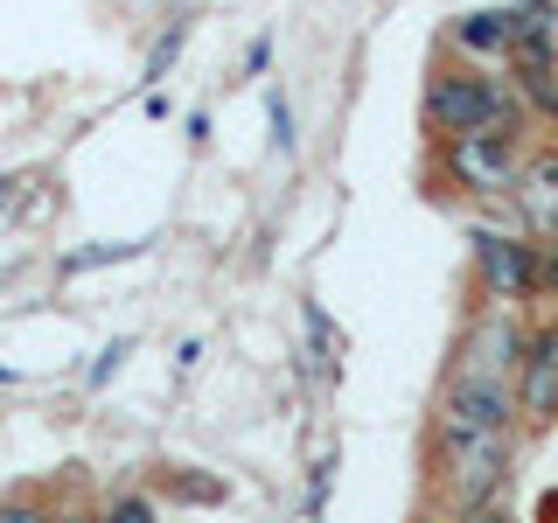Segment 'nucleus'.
Listing matches in <instances>:
<instances>
[{
  "label": "nucleus",
  "instance_id": "obj_1",
  "mask_svg": "<svg viewBox=\"0 0 558 523\" xmlns=\"http://www.w3.org/2000/svg\"><path fill=\"white\" fill-rule=\"evenodd\" d=\"M426 126L440 139L461 133H517L523 126V98L510 77H468V70H447V77L426 84Z\"/></svg>",
  "mask_w": 558,
  "mask_h": 523
},
{
  "label": "nucleus",
  "instance_id": "obj_2",
  "mask_svg": "<svg viewBox=\"0 0 558 523\" xmlns=\"http://www.w3.org/2000/svg\"><path fill=\"white\" fill-rule=\"evenodd\" d=\"M517 433H475V440H433V488L447 496V510H475V502L502 496L510 482Z\"/></svg>",
  "mask_w": 558,
  "mask_h": 523
},
{
  "label": "nucleus",
  "instance_id": "obj_3",
  "mask_svg": "<svg viewBox=\"0 0 558 523\" xmlns=\"http://www.w3.org/2000/svg\"><path fill=\"white\" fill-rule=\"evenodd\" d=\"M523 336H531V328L510 314V301H488L475 321L461 328V342H453V377L510 384L517 377V356H523Z\"/></svg>",
  "mask_w": 558,
  "mask_h": 523
},
{
  "label": "nucleus",
  "instance_id": "obj_4",
  "mask_svg": "<svg viewBox=\"0 0 558 523\" xmlns=\"http://www.w3.org/2000/svg\"><path fill=\"white\" fill-rule=\"evenodd\" d=\"M475 433H517V391L510 384L447 377L440 405H433V440H475Z\"/></svg>",
  "mask_w": 558,
  "mask_h": 523
},
{
  "label": "nucleus",
  "instance_id": "obj_5",
  "mask_svg": "<svg viewBox=\"0 0 558 523\" xmlns=\"http://www.w3.org/2000/svg\"><path fill=\"white\" fill-rule=\"evenodd\" d=\"M523 154H517V133H461L447 139V174L453 188H468V196H502V188L517 182Z\"/></svg>",
  "mask_w": 558,
  "mask_h": 523
},
{
  "label": "nucleus",
  "instance_id": "obj_6",
  "mask_svg": "<svg viewBox=\"0 0 558 523\" xmlns=\"http://www.w3.org/2000/svg\"><path fill=\"white\" fill-rule=\"evenodd\" d=\"M510 391H517V418H523V426H551V418H558V321H545V328L523 336Z\"/></svg>",
  "mask_w": 558,
  "mask_h": 523
},
{
  "label": "nucleus",
  "instance_id": "obj_7",
  "mask_svg": "<svg viewBox=\"0 0 558 523\" xmlns=\"http://www.w3.org/2000/svg\"><path fill=\"white\" fill-rule=\"evenodd\" d=\"M475 279L488 301H531V244L510 231H475Z\"/></svg>",
  "mask_w": 558,
  "mask_h": 523
},
{
  "label": "nucleus",
  "instance_id": "obj_8",
  "mask_svg": "<svg viewBox=\"0 0 558 523\" xmlns=\"http://www.w3.org/2000/svg\"><path fill=\"white\" fill-rule=\"evenodd\" d=\"M510 196H517V209H523V223H531L545 244H558V147L531 154V161L517 168Z\"/></svg>",
  "mask_w": 558,
  "mask_h": 523
},
{
  "label": "nucleus",
  "instance_id": "obj_9",
  "mask_svg": "<svg viewBox=\"0 0 558 523\" xmlns=\"http://www.w3.org/2000/svg\"><path fill=\"white\" fill-rule=\"evenodd\" d=\"M517 35H523L517 8H475V14H461V22L447 28V42L468 49V57H510Z\"/></svg>",
  "mask_w": 558,
  "mask_h": 523
},
{
  "label": "nucleus",
  "instance_id": "obj_10",
  "mask_svg": "<svg viewBox=\"0 0 558 523\" xmlns=\"http://www.w3.org/2000/svg\"><path fill=\"white\" fill-rule=\"evenodd\" d=\"M98 523H161V510H154V496L126 488V496H112V502L98 510Z\"/></svg>",
  "mask_w": 558,
  "mask_h": 523
},
{
  "label": "nucleus",
  "instance_id": "obj_11",
  "mask_svg": "<svg viewBox=\"0 0 558 523\" xmlns=\"http://www.w3.org/2000/svg\"><path fill=\"white\" fill-rule=\"evenodd\" d=\"M140 244H92V252H70L63 272H92V266H112V258H133Z\"/></svg>",
  "mask_w": 558,
  "mask_h": 523
},
{
  "label": "nucleus",
  "instance_id": "obj_12",
  "mask_svg": "<svg viewBox=\"0 0 558 523\" xmlns=\"http://www.w3.org/2000/svg\"><path fill=\"white\" fill-rule=\"evenodd\" d=\"M531 293H558V244H531Z\"/></svg>",
  "mask_w": 558,
  "mask_h": 523
},
{
  "label": "nucleus",
  "instance_id": "obj_13",
  "mask_svg": "<svg viewBox=\"0 0 558 523\" xmlns=\"http://www.w3.org/2000/svg\"><path fill=\"white\" fill-rule=\"evenodd\" d=\"M0 523H63V516L35 496H14V502H0Z\"/></svg>",
  "mask_w": 558,
  "mask_h": 523
},
{
  "label": "nucleus",
  "instance_id": "obj_14",
  "mask_svg": "<svg viewBox=\"0 0 558 523\" xmlns=\"http://www.w3.org/2000/svg\"><path fill=\"white\" fill-rule=\"evenodd\" d=\"M174 49H182V22H174L161 42H154V57H147V77H168V63H174Z\"/></svg>",
  "mask_w": 558,
  "mask_h": 523
},
{
  "label": "nucleus",
  "instance_id": "obj_15",
  "mask_svg": "<svg viewBox=\"0 0 558 523\" xmlns=\"http://www.w3.org/2000/svg\"><path fill=\"white\" fill-rule=\"evenodd\" d=\"M453 523H510V502H502V496H488V502H475V510H461Z\"/></svg>",
  "mask_w": 558,
  "mask_h": 523
},
{
  "label": "nucleus",
  "instance_id": "obj_16",
  "mask_svg": "<svg viewBox=\"0 0 558 523\" xmlns=\"http://www.w3.org/2000/svg\"><path fill=\"white\" fill-rule=\"evenodd\" d=\"M272 147L279 154L293 147V112H287V98H279V92H272Z\"/></svg>",
  "mask_w": 558,
  "mask_h": 523
},
{
  "label": "nucleus",
  "instance_id": "obj_17",
  "mask_svg": "<svg viewBox=\"0 0 558 523\" xmlns=\"http://www.w3.org/2000/svg\"><path fill=\"white\" fill-rule=\"evenodd\" d=\"M126 349H133V342H112V349H105V356H98V370H92V384H105V377H112L119 363H126Z\"/></svg>",
  "mask_w": 558,
  "mask_h": 523
},
{
  "label": "nucleus",
  "instance_id": "obj_18",
  "mask_svg": "<svg viewBox=\"0 0 558 523\" xmlns=\"http://www.w3.org/2000/svg\"><path fill=\"white\" fill-rule=\"evenodd\" d=\"M537 516H545V523H558V496H545V510H537Z\"/></svg>",
  "mask_w": 558,
  "mask_h": 523
},
{
  "label": "nucleus",
  "instance_id": "obj_19",
  "mask_svg": "<svg viewBox=\"0 0 558 523\" xmlns=\"http://www.w3.org/2000/svg\"><path fill=\"white\" fill-rule=\"evenodd\" d=\"M551 49H558V8H551Z\"/></svg>",
  "mask_w": 558,
  "mask_h": 523
},
{
  "label": "nucleus",
  "instance_id": "obj_20",
  "mask_svg": "<svg viewBox=\"0 0 558 523\" xmlns=\"http://www.w3.org/2000/svg\"><path fill=\"white\" fill-rule=\"evenodd\" d=\"M418 523H440V516H418Z\"/></svg>",
  "mask_w": 558,
  "mask_h": 523
}]
</instances>
